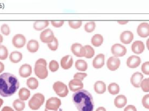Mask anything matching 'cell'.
I'll list each match as a JSON object with an SVG mask.
<instances>
[{
    "instance_id": "obj_1",
    "label": "cell",
    "mask_w": 149,
    "mask_h": 111,
    "mask_svg": "<svg viewBox=\"0 0 149 111\" xmlns=\"http://www.w3.org/2000/svg\"><path fill=\"white\" fill-rule=\"evenodd\" d=\"M19 87L17 78L13 74L3 73L0 75V95L9 97L13 95Z\"/></svg>"
},
{
    "instance_id": "obj_2",
    "label": "cell",
    "mask_w": 149,
    "mask_h": 111,
    "mask_svg": "<svg viewBox=\"0 0 149 111\" xmlns=\"http://www.w3.org/2000/svg\"><path fill=\"white\" fill-rule=\"evenodd\" d=\"M72 99L78 111H93V98L88 91L82 89L75 92L72 95Z\"/></svg>"
},
{
    "instance_id": "obj_3",
    "label": "cell",
    "mask_w": 149,
    "mask_h": 111,
    "mask_svg": "<svg viewBox=\"0 0 149 111\" xmlns=\"http://www.w3.org/2000/svg\"><path fill=\"white\" fill-rule=\"evenodd\" d=\"M47 61L42 58L38 59L35 63L34 73L40 79H44L48 76Z\"/></svg>"
},
{
    "instance_id": "obj_4",
    "label": "cell",
    "mask_w": 149,
    "mask_h": 111,
    "mask_svg": "<svg viewBox=\"0 0 149 111\" xmlns=\"http://www.w3.org/2000/svg\"><path fill=\"white\" fill-rule=\"evenodd\" d=\"M45 97L41 93H36L29 100L28 105L32 110H38L44 103Z\"/></svg>"
},
{
    "instance_id": "obj_5",
    "label": "cell",
    "mask_w": 149,
    "mask_h": 111,
    "mask_svg": "<svg viewBox=\"0 0 149 111\" xmlns=\"http://www.w3.org/2000/svg\"><path fill=\"white\" fill-rule=\"evenodd\" d=\"M52 87L55 92L60 97H65L69 93L67 85L61 81H56L54 83Z\"/></svg>"
},
{
    "instance_id": "obj_6",
    "label": "cell",
    "mask_w": 149,
    "mask_h": 111,
    "mask_svg": "<svg viewBox=\"0 0 149 111\" xmlns=\"http://www.w3.org/2000/svg\"><path fill=\"white\" fill-rule=\"evenodd\" d=\"M61 105V101L57 97H51L47 99L45 103V109L49 110H58Z\"/></svg>"
},
{
    "instance_id": "obj_7",
    "label": "cell",
    "mask_w": 149,
    "mask_h": 111,
    "mask_svg": "<svg viewBox=\"0 0 149 111\" xmlns=\"http://www.w3.org/2000/svg\"><path fill=\"white\" fill-rule=\"evenodd\" d=\"M54 34L53 31L49 29V28H47L42 31L40 35V40L44 43L49 44L51 43V42L53 41L54 40Z\"/></svg>"
},
{
    "instance_id": "obj_8",
    "label": "cell",
    "mask_w": 149,
    "mask_h": 111,
    "mask_svg": "<svg viewBox=\"0 0 149 111\" xmlns=\"http://www.w3.org/2000/svg\"><path fill=\"white\" fill-rule=\"evenodd\" d=\"M127 52L126 47L120 44H115L111 47V52L115 57L124 56Z\"/></svg>"
},
{
    "instance_id": "obj_9",
    "label": "cell",
    "mask_w": 149,
    "mask_h": 111,
    "mask_svg": "<svg viewBox=\"0 0 149 111\" xmlns=\"http://www.w3.org/2000/svg\"><path fill=\"white\" fill-rule=\"evenodd\" d=\"M26 42V37L21 34H17L13 37L12 42L13 45L17 48H21L23 47Z\"/></svg>"
},
{
    "instance_id": "obj_10",
    "label": "cell",
    "mask_w": 149,
    "mask_h": 111,
    "mask_svg": "<svg viewBox=\"0 0 149 111\" xmlns=\"http://www.w3.org/2000/svg\"><path fill=\"white\" fill-rule=\"evenodd\" d=\"M70 50L77 57L85 56V50L84 46L79 43H74L71 45Z\"/></svg>"
},
{
    "instance_id": "obj_11",
    "label": "cell",
    "mask_w": 149,
    "mask_h": 111,
    "mask_svg": "<svg viewBox=\"0 0 149 111\" xmlns=\"http://www.w3.org/2000/svg\"><path fill=\"white\" fill-rule=\"evenodd\" d=\"M120 65V59L115 56H111L108 58L107 62V66L108 69L115 71L119 68Z\"/></svg>"
},
{
    "instance_id": "obj_12",
    "label": "cell",
    "mask_w": 149,
    "mask_h": 111,
    "mask_svg": "<svg viewBox=\"0 0 149 111\" xmlns=\"http://www.w3.org/2000/svg\"><path fill=\"white\" fill-rule=\"evenodd\" d=\"M137 32L138 35L141 37H147L149 35V23L143 22L140 23L137 28Z\"/></svg>"
},
{
    "instance_id": "obj_13",
    "label": "cell",
    "mask_w": 149,
    "mask_h": 111,
    "mask_svg": "<svg viewBox=\"0 0 149 111\" xmlns=\"http://www.w3.org/2000/svg\"><path fill=\"white\" fill-rule=\"evenodd\" d=\"M69 88L70 91L75 92L82 89L83 88V83H82V81L80 80L73 78L69 81Z\"/></svg>"
},
{
    "instance_id": "obj_14",
    "label": "cell",
    "mask_w": 149,
    "mask_h": 111,
    "mask_svg": "<svg viewBox=\"0 0 149 111\" xmlns=\"http://www.w3.org/2000/svg\"><path fill=\"white\" fill-rule=\"evenodd\" d=\"M31 73H32L31 66L27 63L22 65L19 69V74L20 76H21L22 77H24V78L28 77L31 74Z\"/></svg>"
},
{
    "instance_id": "obj_15",
    "label": "cell",
    "mask_w": 149,
    "mask_h": 111,
    "mask_svg": "<svg viewBox=\"0 0 149 111\" xmlns=\"http://www.w3.org/2000/svg\"><path fill=\"white\" fill-rule=\"evenodd\" d=\"M73 63V57L69 55H68L62 57L61 59V66L65 70L70 69L72 66Z\"/></svg>"
},
{
    "instance_id": "obj_16",
    "label": "cell",
    "mask_w": 149,
    "mask_h": 111,
    "mask_svg": "<svg viewBox=\"0 0 149 111\" xmlns=\"http://www.w3.org/2000/svg\"><path fill=\"white\" fill-rule=\"evenodd\" d=\"M141 63V59L140 57L135 55L129 56L126 61L127 66L132 69L138 67Z\"/></svg>"
},
{
    "instance_id": "obj_17",
    "label": "cell",
    "mask_w": 149,
    "mask_h": 111,
    "mask_svg": "<svg viewBox=\"0 0 149 111\" xmlns=\"http://www.w3.org/2000/svg\"><path fill=\"white\" fill-rule=\"evenodd\" d=\"M143 75L141 73L135 72L132 75L130 81L134 87L139 88L140 87L141 81H143Z\"/></svg>"
},
{
    "instance_id": "obj_18",
    "label": "cell",
    "mask_w": 149,
    "mask_h": 111,
    "mask_svg": "<svg viewBox=\"0 0 149 111\" xmlns=\"http://www.w3.org/2000/svg\"><path fill=\"white\" fill-rule=\"evenodd\" d=\"M133 39V34L130 31H124L120 35V40L121 42L125 44L130 43Z\"/></svg>"
},
{
    "instance_id": "obj_19",
    "label": "cell",
    "mask_w": 149,
    "mask_h": 111,
    "mask_svg": "<svg viewBox=\"0 0 149 111\" xmlns=\"http://www.w3.org/2000/svg\"><path fill=\"white\" fill-rule=\"evenodd\" d=\"M105 56L102 53L98 54L93 60V66L95 69H100L104 65Z\"/></svg>"
},
{
    "instance_id": "obj_20",
    "label": "cell",
    "mask_w": 149,
    "mask_h": 111,
    "mask_svg": "<svg viewBox=\"0 0 149 111\" xmlns=\"http://www.w3.org/2000/svg\"><path fill=\"white\" fill-rule=\"evenodd\" d=\"M145 49V46L143 41H136L132 45V51L136 54L142 53Z\"/></svg>"
},
{
    "instance_id": "obj_21",
    "label": "cell",
    "mask_w": 149,
    "mask_h": 111,
    "mask_svg": "<svg viewBox=\"0 0 149 111\" xmlns=\"http://www.w3.org/2000/svg\"><path fill=\"white\" fill-rule=\"evenodd\" d=\"M127 103V98L125 95H119L114 99V105L118 108H122Z\"/></svg>"
},
{
    "instance_id": "obj_22",
    "label": "cell",
    "mask_w": 149,
    "mask_h": 111,
    "mask_svg": "<svg viewBox=\"0 0 149 111\" xmlns=\"http://www.w3.org/2000/svg\"><path fill=\"white\" fill-rule=\"evenodd\" d=\"M94 89L96 93L102 94L106 91V85L105 83L102 81H97L94 84Z\"/></svg>"
},
{
    "instance_id": "obj_23",
    "label": "cell",
    "mask_w": 149,
    "mask_h": 111,
    "mask_svg": "<svg viewBox=\"0 0 149 111\" xmlns=\"http://www.w3.org/2000/svg\"><path fill=\"white\" fill-rule=\"evenodd\" d=\"M39 48L38 42L36 40H31L27 44V49L31 53L36 52Z\"/></svg>"
},
{
    "instance_id": "obj_24",
    "label": "cell",
    "mask_w": 149,
    "mask_h": 111,
    "mask_svg": "<svg viewBox=\"0 0 149 111\" xmlns=\"http://www.w3.org/2000/svg\"><path fill=\"white\" fill-rule=\"evenodd\" d=\"M48 20H37L33 23V28L37 30H42L49 25Z\"/></svg>"
},
{
    "instance_id": "obj_25",
    "label": "cell",
    "mask_w": 149,
    "mask_h": 111,
    "mask_svg": "<svg viewBox=\"0 0 149 111\" xmlns=\"http://www.w3.org/2000/svg\"><path fill=\"white\" fill-rule=\"evenodd\" d=\"M23 58L22 53L18 51L12 52L9 55V60L11 62L16 63L19 62Z\"/></svg>"
},
{
    "instance_id": "obj_26",
    "label": "cell",
    "mask_w": 149,
    "mask_h": 111,
    "mask_svg": "<svg viewBox=\"0 0 149 111\" xmlns=\"http://www.w3.org/2000/svg\"><path fill=\"white\" fill-rule=\"evenodd\" d=\"M103 40H104V38L102 35L99 34H96L92 37L91 39V42L93 46H99L102 44Z\"/></svg>"
},
{
    "instance_id": "obj_27",
    "label": "cell",
    "mask_w": 149,
    "mask_h": 111,
    "mask_svg": "<svg viewBox=\"0 0 149 111\" xmlns=\"http://www.w3.org/2000/svg\"><path fill=\"white\" fill-rule=\"evenodd\" d=\"M18 95L20 99H21L22 101H26L30 97V92L27 88L23 87L20 89Z\"/></svg>"
},
{
    "instance_id": "obj_28",
    "label": "cell",
    "mask_w": 149,
    "mask_h": 111,
    "mask_svg": "<svg viewBox=\"0 0 149 111\" xmlns=\"http://www.w3.org/2000/svg\"><path fill=\"white\" fill-rule=\"evenodd\" d=\"M87 63L84 60L78 59L75 62V67L79 71H86L87 69Z\"/></svg>"
},
{
    "instance_id": "obj_29",
    "label": "cell",
    "mask_w": 149,
    "mask_h": 111,
    "mask_svg": "<svg viewBox=\"0 0 149 111\" xmlns=\"http://www.w3.org/2000/svg\"><path fill=\"white\" fill-rule=\"evenodd\" d=\"M13 106L16 111H23L25 108V103L23 101L17 99L13 101Z\"/></svg>"
},
{
    "instance_id": "obj_30",
    "label": "cell",
    "mask_w": 149,
    "mask_h": 111,
    "mask_svg": "<svg viewBox=\"0 0 149 111\" xmlns=\"http://www.w3.org/2000/svg\"><path fill=\"white\" fill-rule=\"evenodd\" d=\"M26 84L31 89H36L38 87V81L34 77H30L27 80Z\"/></svg>"
},
{
    "instance_id": "obj_31",
    "label": "cell",
    "mask_w": 149,
    "mask_h": 111,
    "mask_svg": "<svg viewBox=\"0 0 149 111\" xmlns=\"http://www.w3.org/2000/svg\"><path fill=\"white\" fill-rule=\"evenodd\" d=\"M109 92L112 95H116L119 92V86L115 83H112L109 84L108 87Z\"/></svg>"
},
{
    "instance_id": "obj_32",
    "label": "cell",
    "mask_w": 149,
    "mask_h": 111,
    "mask_svg": "<svg viewBox=\"0 0 149 111\" xmlns=\"http://www.w3.org/2000/svg\"><path fill=\"white\" fill-rule=\"evenodd\" d=\"M84 50H85V56L84 57L86 58H88V59L91 58L94 55V53H95L94 48L88 45L84 46Z\"/></svg>"
},
{
    "instance_id": "obj_33",
    "label": "cell",
    "mask_w": 149,
    "mask_h": 111,
    "mask_svg": "<svg viewBox=\"0 0 149 111\" xmlns=\"http://www.w3.org/2000/svg\"><path fill=\"white\" fill-rule=\"evenodd\" d=\"M8 55L7 48L2 45H0V60H5Z\"/></svg>"
},
{
    "instance_id": "obj_34",
    "label": "cell",
    "mask_w": 149,
    "mask_h": 111,
    "mask_svg": "<svg viewBox=\"0 0 149 111\" xmlns=\"http://www.w3.org/2000/svg\"><path fill=\"white\" fill-rule=\"evenodd\" d=\"M84 30L87 33L93 31L95 28V23L94 21H90L86 23L84 25Z\"/></svg>"
},
{
    "instance_id": "obj_35",
    "label": "cell",
    "mask_w": 149,
    "mask_h": 111,
    "mask_svg": "<svg viewBox=\"0 0 149 111\" xmlns=\"http://www.w3.org/2000/svg\"><path fill=\"white\" fill-rule=\"evenodd\" d=\"M69 26L73 29H77L81 27L82 24V21L81 20H69L68 22Z\"/></svg>"
},
{
    "instance_id": "obj_36",
    "label": "cell",
    "mask_w": 149,
    "mask_h": 111,
    "mask_svg": "<svg viewBox=\"0 0 149 111\" xmlns=\"http://www.w3.org/2000/svg\"><path fill=\"white\" fill-rule=\"evenodd\" d=\"M140 87L144 92H149V78H146L143 80Z\"/></svg>"
},
{
    "instance_id": "obj_37",
    "label": "cell",
    "mask_w": 149,
    "mask_h": 111,
    "mask_svg": "<svg viewBox=\"0 0 149 111\" xmlns=\"http://www.w3.org/2000/svg\"><path fill=\"white\" fill-rule=\"evenodd\" d=\"M59 69V63L58 62L55 60H52L49 63V69L52 71H56Z\"/></svg>"
},
{
    "instance_id": "obj_38",
    "label": "cell",
    "mask_w": 149,
    "mask_h": 111,
    "mask_svg": "<svg viewBox=\"0 0 149 111\" xmlns=\"http://www.w3.org/2000/svg\"><path fill=\"white\" fill-rule=\"evenodd\" d=\"M58 45H59L58 41L56 37L54 38V40H53L52 42H51V43L47 44V45H48V47L49 48V49L52 51H55L58 49Z\"/></svg>"
},
{
    "instance_id": "obj_39",
    "label": "cell",
    "mask_w": 149,
    "mask_h": 111,
    "mask_svg": "<svg viewBox=\"0 0 149 111\" xmlns=\"http://www.w3.org/2000/svg\"><path fill=\"white\" fill-rule=\"evenodd\" d=\"M1 31L3 35H8L10 33L9 26L6 24H2L1 27Z\"/></svg>"
},
{
    "instance_id": "obj_40",
    "label": "cell",
    "mask_w": 149,
    "mask_h": 111,
    "mask_svg": "<svg viewBox=\"0 0 149 111\" xmlns=\"http://www.w3.org/2000/svg\"><path fill=\"white\" fill-rule=\"evenodd\" d=\"M142 104L143 106L146 108L149 109V94L144 95L141 100Z\"/></svg>"
},
{
    "instance_id": "obj_41",
    "label": "cell",
    "mask_w": 149,
    "mask_h": 111,
    "mask_svg": "<svg viewBox=\"0 0 149 111\" xmlns=\"http://www.w3.org/2000/svg\"><path fill=\"white\" fill-rule=\"evenodd\" d=\"M141 70L143 73L149 75V62H146L141 65Z\"/></svg>"
},
{
    "instance_id": "obj_42",
    "label": "cell",
    "mask_w": 149,
    "mask_h": 111,
    "mask_svg": "<svg viewBox=\"0 0 149 111\" xmlns=\"http://www.w3.org/2000/svg\"><path fill=\"white\" fill-rule=\"evenodd\" d=\"M64 20H51V24L55 27H61L64 24Z\"/></svg>"
},
{
    "instance_id": "obj_43",
    "label": "cell",
    "mask_w": 149,
    "mask_h": 111,
    "mask_svg": "<svg viewBox=\"0 0 149 111\" xmlns=\"http://www.w3.org/2000/svg\"><path fill=\"white\" fill-rule=\"evenodd\" d=\"M87 76V74L85 73H76L74 74L73 77L74 78H76V79H78V80H80L81 81H82L84 78H85L86 76Z\"/></svg>"
},
{
    "instance_id": "obj_44",
    "label": "cell",
    "mask_w": 149,
    "mask_h": 111,
    "mask_svg": "<svg viewBox=\"0 0 149 111\" xmlns=\"http://www.w3.org/2000/svg\"><path fill=\"white\" fill-rule=\"evenodd\" d=\"M123 111H137L136 108L133 105H127L126 106V108L124 109Z\"/></svg>"
},
{
    "instance_id": "obj_45",
    "label": "cell",
    "mask_w": 149,
    "mask_h": 111,
    "mask_svg": "<svg viewBox=\"0 0 149 111\" xmlns=\"http://www.w3.org/2000/svg\"><path fill=\"white\" fill-rule=\"evenodd\" d=\"M1 111H15L10 106H4Z\"/></svg>"
},
{
    "instance_id": "obj_46",
    "label": "cell",
    "mask_w": 149,
    "mask_h": 111,
    "mask_svg": "<svg viewBox=\"0 0 149 111\" xmlns=\"http://www.w3.org/2000/svg\"><path fill=\"white\" fill-rule=\"evenodd\" d=\"M5 69V66L4 64L3 63H2L1 62H0V73H2Z\"/></svg>"
},
{
    "instance_id": "obj_47",
    "label": "cell",
    "mask_w": 149,
    "mask_h": 111,
    "mask_svg": "<svg viewBox=\"0 0 149 111\" xmlns=\"http://www.w3.org/2000/svg\"><path fill=\"white\" fill-rule=\"evenodd\" d=\"M95 111H106V109L105 108L102 107V106H101V107H98L96 110Z\"/></svg>"
},
{
    "instance_id": "obj_48",
    "label": "cell",
    "mask_w": 149,
    "mask_h": 111,
    "mask_svg": "<svg viewBox=\"0 0 149 111\" xmlns=\"http://www.w3.org/2000/svg\"><path fill=\"white\" fill-rule=\"evenodd\" d=\"M118 22L121 24H125L128 22V20H118Z\"/></svg>"
},
{
    "instance_id": "obj_49",
    "label": "cell",
    "mask_w": 149,
    "mask_h": 111,
    "mask_svg": "<svg viewBox=\"0 0 149 111\" xmlns=\"http://www.w3.org/2000/svg\"><path fill=\"white\" fill-rule=\"evenodd\" d=\"M146 45H147V47L148 49L149 50V38H148L147 41H146Z\"/></svg>"
},
{
    "instance_id": "obj_50",
    "label": "cell",
    "mask_w": 149,
    "mask_h": 111,
    "mask_svg": "<svg viewBox=\"0 0 149 111\" xmlns=\"http://www.w3.org/2000/svg\"><path fill=\"white\" fill-rule=\"evenodd\" d=\"M3 37L2 35L0 34V44L2 43L3 42Z\"/></svg>"
},
{
    "instance_id": "obj_51",
    "label": "cell",
    "mask_w": 149,
    "mask_h": 111,
    "mask_svg": "<svg viewBox=\"0 0 149 111\" xmlns=\"http://www.w3.org/2000/svg\"><path fill=\"white\" fill-rule=\"evenodd\" d=\"M3 103V100L1 98H0V108L1 107V106L2 105V104Z\"/></svg>"
},
{
    "instance_id": "obj_52",
    "label": "cell",
    "mask_w": 149,
    "mask_h": 111,
    "mask_svg": "<svg viewBox=\"0 0 149 111\" xmlns=\"http://www.w3.org/2000/svg\"><path fill=\"white\" fill-rule=\"evenodd\" d=\"M44 111H58V110H47V109H45V108Z\"/></svg>"
}]
</instances>
